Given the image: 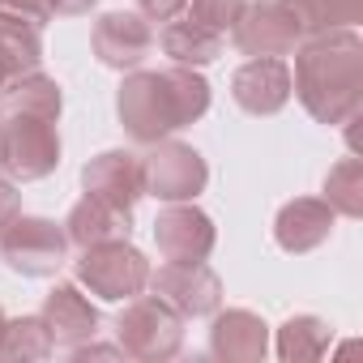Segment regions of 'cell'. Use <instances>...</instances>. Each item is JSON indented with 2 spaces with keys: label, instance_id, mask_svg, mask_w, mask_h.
Segmentation results:
<instances>
[{
  "label": "cell",
  "instance_id": "cell-27",
  "mask_svg": "<svg viewBox=\"0 0 363 363\" xmlns=\"http://www.w3.org/2000/svg\"><path fill=\"white\" fill-rule=\"evenodd\" d=\"M189 9V0H137V13L145 22H171Z\"/></svg>",
  "mask_w": 363,
  "mask_h": 363
},
{
  "label": "cell",
  "instance_id": "cell-25",
  "mask_svg": "<svg viewBox=\"0 0 363 363\" xmlns=\"http://www.w3.org/2000/svg\"><path fill=\"white\" fill-rule=\"evenodd\" d=\"M240 9H244V0H189V18H197V22H206V26H214L218 35H227L231 30V22L240 18Z\"/></svg>",
  "mask_w": 363,
  "mask_h": 363
},
{
  "label": "cell",
  "instance_id": "cell-26",
  "mask_svg": "<svg viewBox=\"0 0 363 363\" xmlns=\"http://www.w3.org/2000/svg\"><path fill=\"white\" fill-rule=\"evenodd\" d=\"M0 13H5V18H26V22L48 26V18H52V0H0Z\"/></svg>",
  "mask_w": 363,
  "mask_h": 363
},
{
  "label": "cell",
  "instance_id": "cell-24",
  "mask_svg": "<svg viewBox=\"0 0 363 363\" xmlns=\"http://www.w3.org/2000/svg\"><path fill=\"white\" fill-rule=\"evenodd\" d=\"M295 9L303 35H320V30H337V26H354L363 18V0H286Z\"/></svg>",
  "mask_w": 363,
  "mask_h": 363
},
{
  "label": "cell",
  "instance_id": "cell-7",
  "mask_svg": "<svg viewBox=\"0 0 363 363\" xmlns=\"http://www.w3.org/2000/svg\"><path fill=\"white\" fill-rule=\"evenodd\" d=\"M0 257L22 278H48L69 261V235L52 218H26L18 214L0 231Z\"/></svg>",
  "mask_w": 363,
  "mask_h": 363
},
{
  "label": "cell",
  "instance_id": "cell-20",
  "mask_svg": "<svg viewBox=\"0 0 363 363\" xmlns=\"http://www.w3.org/2000/svg\"><path fill=\"white\" fill-rule=\"evenodd\" d=\"M0 56H5L9 73H30L43 60V26L26 18H5L0 13Z\"/></svg>",
  "mask_w": 363,
  "mask_h": 363
},
{
  "label": "cell",
  "instance_id": "cell-4",
  "mask_svg": "<svg viewBox=\"0 0 363 363\" xmlns=\"http://www.w3.org/2000/svg\"><path fill=\"white\" fill-rule=\"evenodd\" d=\"M60 162V133L56 120L39 116H9L0 124V171L13 184H30V179L52 175Z\"/></svg>",
  "mask_w": 363,
  "mask_h": 363
},
{
  "label": "cell",
  "instance_id": "cell-1",
  "mask_svg": "<svg viewBox=\"0 0 363 363\" xmlns=\"http://www.w3.org/2000/svg\"><path fill=\"white\" fill-rule=\"evenodd\" d=\"M291 90L316 124H346L363 107V43L354 26L320 30L295 48Z\"/></svg>",
  "mask_w": 363,
  "mask_h": 363
},
{
  "label": "cell",
  "instance_id": "cell-14",
  "mask_svg": "<svg viewBox=\"0 0 363 363\" xmlns=\"http://www.w3.org/2000/svg\"><path fill=\"white\" fill-rule=\"evenodd\" d=\"M333 210L325 197H295L274 218V240L282 252H312L333 235Z\"/></svg>",
  "mask_w": 363,
  "mask_h": 363
},
{
  "label": "cell",
  "instance_id": "cell-21",
  "mask_svg": "<svg viewBox=\"0 0 363 363\" xmlns=\"http://www.w3.org/2000/svg\"><path fill=\"white\" fill-rule=\"evenodd\" d=\"M329 337L333 329L320 320V316H291L282 329H278V354L286 363H299V359H320L329 350Z\"/></svg>",
  "mask_w": 363,
  "mask_h": 363
},
{
  "label": "cell",
  "instance_id": "cell-31",
  "mask_svg": "<svg viewBox=\"0 0 363 363\" xmlns=\"http://www.w3.org/2000/svg\"><path fill=\"white\" fill-rule=\"evenodd\" d=\"M0 329H5V312H0Z\"/></svg>",
  "mask_w": 363,
  "mask_h": 363
},
{
  "label": "cell",
  "instance_id": "cell-8",
  "mask_svg": "<svg viewBox=\"0 0 363 363\" xmlns=\"http://www.w3.org/2000/svg\"><path fill=\"white\" fill-rule=\"evenodd\" d=\"M303 39V26L286 0H244L231 22V43L244 56H291Z\"/></svg>",
  "mask_w": 363,
  "mask_h": 363
},
{
  "label": "cell",
  "instance_id": "cell-16",
  "mask_svg": "<svg viewBox=\"0 0 363 363\" xmlns=\"http://www.w3.org/2000/svg\"><path fill=\"white\" fill-rule=\"evenodd\" d=\"M39 316H43V325H48V333H52L56 346H77V342L94 337V329H99L94 303H90L73 282H60V286L48 295V303H43Z\"/></svg>",
  "mask_w": 363,
  "mask_h": 363
},
{
  "label": "cell",
  "instance_id": "cell-19",
  "mask_svg": "<svg viewBox=\"0 0 363 363\" xmlns=\"http://www.w3.org/2000/svg\"><path fill=\"white\" fill-rule=\"evenodd\" d=\"M0 107H5V116H39V120H60V86L56 77L30 69V73H18L5 82V90H0Z\"/></svg>",
  "mask_w": 363,
  "mask_h": 363
},
{
  "label": "cell",
  "instance_id": "cell-17",
  "mask_svg": "<svg viewBox=\"0 0 363 363\" xmlns=\"http://www.w3.org/2000/svg\"><path fill=\"white\" fill-rule=\"evenodd\" d=\"M227 35H218L214 26L197 22V18H171V26L162 30V52L171 56V65H184V69H201L214 65L223 56Z\"/></svg>",
  "mask_w": 363,
  "mask_h": 363
},
{
  "label": "cell",
  "instance_id": "cell-2",
  "mask_svg": "<svg viewBox=\"0 0 363 363\" xmlns=\"http://www.w3.org/2000/svg\"><path fill=\"white\" fill-rule=\"evenodd\" d=\"M210 107V82L184 65L171 69H133L116 94L120 124L133 141L150 145L158 137H171L175 128H184L201 120Z\"/></svg>",
  "mask_w": 363,
  "mask_h": 363
},
{
  "label": "cell",
  "instance_id": "cell-18",
  "mask_svg": "<svg viewBox=\"0 0 363 363\" xmlns=\"http://www.w3.org/2000/svg\"><path fill=\"white\" fill-rule=\"evenodd\" d=\"M128 223H133V214H124V210H116V206H107V201L86 193L69 210L65 235H69V244L90 248V244H103V240H128Z\"/></svg>",
  "mask_w": 363,
  "mask_h": 363
},
{
  "label": "cell",
  "instance_id": "cell-12",
  "mask_svg": "<svg viewBox=\"0 0 363 363\" xmlns=\"http://www.w3.org/2000/svg\"><path fill=\"white\" fill-rule=\"evenodd\" d=\"M231 94L248 116H274L291 99V65L286 56H252L248 65L235 69Z\"/></svg>",
  "mask_w": 363,
  "mask_h": 363
},
{
  "label": "cell",
  "instance_id": "cell-22",
  "mask_svg": "<svg viewBox=\"0 0 363 363\" xmlns=\"http://www.w3.org/2000/svg\"><path fill=\"white\" fill-rule=\"evenodd\" d=\"M325 201L342 218H359L363 214V162L359 158H342V162L329 167V175H325Z\"/></svg>",
  "mask_w": 363,
  "mask_h": 363
},
{
  "label": "cell",
  "instance_id": "cell-15",
  "mask_svg": "<svg viewBox=\"0 0 363 363\" xmlns=\"http://www.w3.org/2000/svg\"><path fill=\"white\" fill-rule=\"evenodd\" d=\"M210 350L227 363H257L269 350V325L248 308L218 312L214 329H210Z\"/></svg>",
  "mask_w": 363,
  "mask_h": 363
},
{
  "label": "cell",
  "instance_id": "cell-23",
  "mask_svg": "<svg viewBox=\"0 0 363 363\" xmlns=\"http://www.w3.org/2000/svg\"><path fill=\"white\" fill-rule=\"evenodd\" d=\"M56 350L43 316H22V320H5L0 329V359H48Z\"/></svg>",
  "mask_w": 363,
  "mask_h": 363
},
{
  "label": "cell",
  "instance_id": "cell-10",
  "mask_svg": "<svg viewBox=\"0 0 363 363\" xmlns=\"http://www.w3.org/2000/svg\"><path fill=\"white\" fill-rule=\"evenodd\" d=\"M214 223L206 210L189 206V201H171L158 218H154V244L162 252V261H206L214 252Z\"/></svg>",
  "mask_w": 363,
  "mask_h": 363
},
{
  "label": "cell",
  "instance_id": "cell-3",
  "mask_svg": "<svg viewBox=\"0 0 363 363\" xmlns=\"http://www.w3.org/2000/svg\"><path fill=\"white\" fill-rule=\"evenodd\" d=\"M120 312V350L133 359H171L184 342V316H179L162 295H133Z\"/></svg>",
  "mask_w": 363,
  "mask_h": 363
},
{
  "label": "cell",
  "instance_id": "cell-5",
  "mask_svg": "<svg viewBox=\"0 0 363 363\" xmlns=\"http://www.w3.org/2000/svg\"><path fill=\"white\" fill-rule=\"evenodd\" d=\"M77 282L90 286V295L120 303V299H133L150 286V261L128 240H103V244L82 248Z\"/></svg>",
  "mask_w": 363,
  "mask_h": 363
},
{
  "label": "cell",
  "instance_id": "cell-9",
  "mask_svg": "<svg viewBox=\"0 0 363 363\" xmlns=\"http://www.w3.org/2000/svg\"><path fill=\"white\" fill-rule=\"evenodd\" d=\"M154 295H162L179 316H214L223 303V282L206 261H162L150 269Z\"/></svg>",
  "mask_w": 363,
  "mask_h": 363
},
{
  "label": "cell",
  "instance_id": "cell-13",
  "mask_svg": "<svg viewBox=\"0 0 363 363\" xmlns=\"http://www.w3.org/2000/svg\"><path fill=\"white\" fill-rule=\"evenodd\" d=\"M90 48H94V56L107 69H120L124 73V69H137L154 52V26L141 13H103L94 22Z\"/></svg>",
  "mask_w": 363,
  "mask_h": 363
},
{
  "label": "cell",
  "instance_id": "cell-29",
  "mask_svg": "<svg viewBox=\"0 0 363 363\" xmlns=\"http://www.w3.org/2000/svg\"><path fill=\"white\" fill-rule=\"evenodd\" d=\"M94 0H52V13H65V18H77V13H90Z\"/></svg>",
  "mask_w": 363,
  "mask_h": 363
},
{
  "label": "cell",
  "instance_id": "cell-28",
  "mask_svg": "<svg viewBox=\"0 0 363 363\" xmlns=\"http://www.w3.org/2000/svg\"><path fill=\"white\" fill-rule=\"evenodd\" d=\"M22 214V197H18V184L9 175H0V231H5L13 218Z\"/></svg>",
  "mask_w": 363,
  "mask_h": 363
},
{
  "label": "cell",
  "instance_id": "cell-6",
  "mask_svg": "<svg viewBox=\"0 0 363 363\" xmlns=\"http://www.w3.org/2000/svg\"><path fill=\"white\" fill-rule=\"evenodd\" d=\"M141 175H145V193L171 206V201H193L206 189L210 167L189 141L158 137L150 141V154L141 158Z\"/></svg>",
  "mask_w": 363,
  "mask_h": 363
},
{
  "label": "cell",
  "instance_id": "cell-11",
  "mask_svg": "<svg viewBox=\"0 0 363 363\" xmlns=\"http://www.w3.org/2000/svg\"><path fill=\"white\" fill-rule=\"evenodd\" d=\"M82 184L90 197L133 214V206L145 197V175H141V158L128 150H107L99 158H90L82 167Z\"/></svg>",
  "mask_w": 363,
  "mask_h": 363
},
{
  "label": "cell",
  "instance_id": "cell-30",
  "mask_svg": "<svg viewBox=\"0 0 363 363\" xmlns=\"http://www.w3.org/2000/svg\"><path fill=\"white\" fill-rule=\"evenodd\" d=\"M13 73H9V65H5V56H0V90H5V82H9Z\"/></svg>",
  "mask_w": 363,
  "mask_h": 363
}]
</instances>
